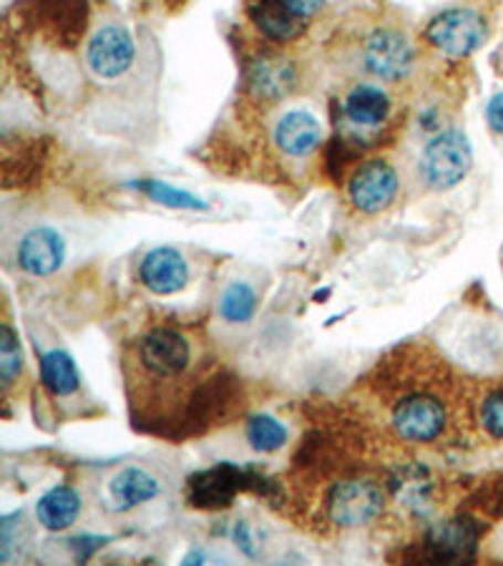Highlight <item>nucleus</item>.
Listing matches in <instances>:
<instances>
[{"instance_id": "9b49d317", "label": "nucleus", "mask_w": 503, "mask_h": 566, "mask_svg": "<svg viewBox=\"0 0 503 566\" xmlns=\"http://www.w3.org/2000/svg\"><path fill=\"white\" fill-rule=\"evenodd\" d=\"M274 142L290 157H305L323 142V129L313 114L290 112L274 126Z\"/></svg>"}, {"instance_id": "6e6552de", "label": "nucleus", "mask_w": 503, "mask_h": 566, "mask_svg": "<svg viewBox=\"0 0 503 566\" xmlns=\"http://www.w3.org/2000/svg\"><path fill=\"white\" fill-rule=\"evenodd\" d=\"M136 45L129 31L122 25H104L88 41V66L98 78H118L132 69Z\"/></svg>"}, {"instance_id": "f3484780", "label": "nucleus", "mask_w": 503, "mask_h": 566, "mask_svg": "<svg viewBox=\"0 0 503 566\" xmlns=\"http://www.w3.org/2000/svg\"><path fill=\"white\" fill-rule=\"evenodd\" d=\"M41 380L45 390H51L56 398H66L78 390V370L71 355L63 350H49L41 358Z\"/></svg>"}, {"instance_id": "412c9836", "label": "nucleus", "mask_w": 503, "mask_h": 566, "mask_svg": "<svg viewBox=\"0 0 503 566\" xmlns=\"http://www.w3.org/2000/svg\"><path fill=\"white\" fill-rule=\"evenodd\" d=\"M144 189L146 197H151L154 202H159L164 207H174V209H207V205L201 202L199 197L189 195V191H181L177 187L167 185V181H157V179H146L139 185Z\"/></svg>"}, {"instance_id": "4468645a", "label": "nucleus", "mask_w": 503, "mask_h": 566, "mask_svg": "<svg viewBox=\"0 0 503 566\" xmlns=\"http://www.w3.org/2000/svg\"><path fill=\"white\" fill-rule=\"evenodd\" d=\"M345 114L353 124L360 126H378L390 114V98L383 88L360 84L355 86L345 98Z\"/></svg>"}, {"instance_id": "1a4fd4ad", "label": "nucleus", "mask_w": 503, "mask_h": 566, "mask_svg": "<svg viewBox=\"0 0 503 566\" xmlns=\"http://www.w3.org/2000/svg\"><path fill=\"white\" fill-rule=\"evenodd\" d=\"M66 260V248L59 232L49 227H35L18 244V268L33 277H45L56 272Z\"/></svg>"}, {"instance_id": "2eb2a0df", "label": "nucleus", "mask_w": 503, "mask_h": 566, "mask_svg": "<svg viewBox=\"0 0 503 566\" xmlns=\"http://www.w3.org/2000/svg\"><path fill=\"white\" fill-rule=\"evenodd\" d=\"M35 514H39L43 528H49V532H63V528H69L78 518L81 496L69 486H56L45 496H41Z\"/></svg>"}, {"instance_id": "ddd939ff", "label": "nucleus", "mask_w": 503, "mask_h": 566, "mask_svg": "<svg viewBox=\"0 0 503 566\" xmlns=\"http://www.w3.org/2000/svg\"><path fill=\"white\" fill-rule=\"evenodd\" d=\"M242 473L232 469V465H222V469L207 471L191 483V501L197 506H227L234 496L237 486H240Z\"/></svg>"}, {"instance_id": "9d476101", "label": "nucleus", "mask_w": 503, "mask_h": 566, "mask_svg": "<svg viewBox=\"0 0 503 566\" xmlns=\"http://www.w3.org/2000/svg\"><path fill=\"white\" fill-rule=\"evenodd\" d=\"M139 277L154 295H174L189 282V264L174 248H157L142 260Z\"/></svg>"}, {"instance_id": "0eeeda50", "label": "nucleus", "mask_w": 503, "mask_h": 566, "mask_svg": "<svg viewBox=\"0 0 503 566\" xmlns=\"http://www.w3.org/2000/svg\"><path fill=\"white\" fill-rule=\"evenodd\" d=\"M398 195V175L386 159H370L358 167L350 179L353 205L365 214H378L392 205Z\"/></svg>"}, {"instance_id": "6ab92c4d", "label": "nucleus", "mask_w": 503, "mask_h": 566, "mask_svg": "<svg viewBox=\"0 0 503 566\" xmlns=\"http://www.w3.org/2000/svg\"><path fill=\"white\" fill-rule=\"evenodd\" d=\"M247 441L252 443L254 451L272 453L287 443V431L277 418L272 416H254L247 423Z\"/></svg>"}, {"instance_id": "f8f14e48", "label": "nucleus", "mask_w": 503, "mask_h": 566, "mask_svg": "<svg viewBox=\"0 0 503 566\" xmlns=\"http://www.w3.org/2000/svg\"><path fill=\"white\" fill-rule=\"evenodd\" d=\"M250 15L254 25L272 41H295L305 31V21L292 15L280 0H254Z\"/></svg>"}, {"instance_id": "f257e3e1", "label": "nucleus", "mask_w": 503, "mask_h": 566, "mask_svg": "<svg viewBox=\"0 0 503 566\" xmlns=\"http://www.w3.org/2000/svg\"><path fill=\"white\" fill-rule=\"evenodd\" d=\"M473 151L469 139L461 132H443L433 142H428L420 157V171L431 189H451L461 185L471 171Z\"/></svg>"}, {"instance_id": "20e7f679", "label": "nucleus", "mask_w": 503, "mask_h": 566, "mask_svg": "<svg viewBox=\"0 0 503 566\" xmlns=\"http://www.w3.org/2000/svg\"><path fill=\"white\" fill-rule=\"evenodd\" d=\"M413 45L406 35L392 29H378L363 45V63L373 76L383 81H398L413 69Z\"/></svg>"}, {"instance_id": "aec40b11", "label": "nucleus", "mask_w": 503, "mask_h": 566, "mask_svg": "<svg viewBox=\"0 0 503 566\" xmlns=\"http://www.w3.org/2000/svg\"><path fill=\"white\" fill-rule=\"evenodd\" d=\"M292 71L285 63H272V61H260L252 73V84L258 86L260 94L264 96H280L292 86Z\"/></svg>"}, {"instance_id": "393cba45", "label": "nucleus", "mask_w": 503, "mask_h": 566, "mask_svg": "<svg viewBox=\"0 0 503 566\" xmlns=\"http://www.w3.org/2000/svg\"><path fill=\"white\" fill-rule=\"evenodd\" d=\"M486 118H489V126L496 134H503V94H496L489 102L486 108Z\"/></svg>"}, {"instance_id": "f03ea898", "label": "nucleus", "mask_w": 503, "mask_h": 566, "mask_svg": "<svg viewBox=\"0 0 503 566\" xmlns=\"http://www.w3.org/2000/svg\"><path fill=\"white\" fill-rule=\"evenodd\" d=\"M426 39L446 56L465 59L486 39V25H483V18L471 11V8H451V11L431 18L426 29Z\"/></svg>"}, {"instance_id": "4be33fe9", "label": "nucleus", "mask_w": 503, "mask_h": 566, "mask_svg": "<svg viewBox=\"0 0 503 566\" xmlns=\"http://www.w3.org/2000/svg\"><path fill=\"white\" fill-rule=\"evenodd\" d=\"M21 370H23L21 343H18L11 325H3V331H0V378H3L6 386H11Z\"/></svg>"}, {"instance_id": "b1692460", "label": "nucleus", "mask_w": 503, "mask_h": 566, "mask_svg": "<svg viewBox=\"0 0 503 566\" xmlns=\"http://www.w3.org/2000/svg\"><path fill=\"white\" fill-rule=\"evenodd\" d=\"M282 6L287 8L292 15L302 18V21H307V18H313L319 8H323L325 0H280Z\"/></svg>"}, {"instance_id": "dca6fc26", "label": "nucleus", "mask_w": 503, "mask_h": 566, "mask_svg": "<svg viewBox=\"0 0 503 566\" xmlns=\"http://www.w3.org/2000/svg\"><path fill=\"white\" fill-rule=\"evenodd\" d=\"M159 481L144 469H124L112 479V499L118 509H134L159 496Z\"/></svg>"}, {"instance_id": "a211bd4d", "label": "nucleus", "mask_w": 503, "mask_h": 566, "mask_svg": "<svg viewBox=\"0 0 503 566\" xmlns=\"http://www.w3.org/2000/svg\"><path fill=\"white\" fill-rule=\"evenodd\" d=\"M258 313V292L247 282H230L219 300V315L227 323H247Z\"/></svg>"}, {"instance_id": "7ed1b4c3", "label": "nucleus", "mask_w": 503, "mask_h": 566, "mask_svg": "<svg viewBox=\"0 0 503 566\" xmlns=\"http://www.w3.org/2000/svg\"><path fill=\"white\" fill-rule=\"evenodd\" d=\"M386 496L370 481H345L337 483L327 496V514L335 524L355 528L370 524L383 511Z\"/></svg>"}, {"instance_id": "5701e85b", "label": "nucleus", "mask_w": 503, "mask_h": 566, "mask_svg": "<svg viewBox=\"0 0 503 566\" xmlns=\"http://www.w3.org/2000/svg\"><path fill=\"white\" fill-rule=\"evenodd\" d=\"M481 421L493 438H503V390L489 396L481 410Z\"/></svg>"}, {"instance_id": "423d86ee", "label": "nucleus", "mask_w": 503, "mask_h": 566, "mask_svg": "<svg viewBox=\"0 0 503 566\" xmlns=\"http://www.w3.org/2000/svg\"><path fill=\"white\" fill-rule=\"evenodd\" d=\"M139 360L144 370L151 373V376L177 378L189 368L191 348L181 333L169 331V327H157V331L142 337Z\"/></svg>"}, {"instance_id": "39448f33", "label": "nucleus", "mask_w": 503, "mask_h": 566, "mask_svg": "<svg viewBox=\"0 0 503 566\" xmlns=\"http://www.w3.org/2000/svg\"><path fill=\"white\" fill-rule=\"evenodd\" d=\"M392 426L400 438L416 443L436 441L446 428V408L438 398L418 392V396L402 398L392 410Z\"/></svg>"}]
</instances>
